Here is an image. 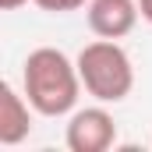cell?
I'll list each match as a JSON object with an SVG mask.
<instances>
[{
    "label": "cell",
    "instance_id": "obj_6",
    "mask_svg": "<svg viewBox=\"0 0 152 152\" xmlns=\"http://www.w3.org/2000/svg\"><path fill=\"white\" fill-rule=\"evenodd\" d=\"M39 11H50V14H64V11H78L85 7V0H32Z\"/></svg>",
    "mask_w": 152,
    "mask_h": 152
},
{
    "label": "cell",
    "instance_id": "obj_5",
    "mask_svg": "<svg viewBox=\"0 0 152 152\" xmlns=\"http://www.w3.org/2000/svg\"><path fill=\"white\" fill-rule=\"evenodd\" d=\"M32 103L25 99V92L18 96L11 85L0 88V145H21L32 131Z\"/></svg>",
    "mask_w": 152,
    "mask_h": 152
},
{
    "label": "cell",
    "instance_id": "obj_4",
    "mask_svg": "<svg viewBox=\"0 0 152 152\" xmlns=\"http://www.w3.org/2000/svg\"><path fill=\"white\" fill-rule=\"evenodd\" d=\"M138 0H88V28L99 39H124L138 25Z\"/></svg>",
    "mask_w": 152,
    "mask_h": 152
},
{
    "label": "cell",
    "instance_id": "obj_3",
    "mask_svg": "<svg viewBox=\"0 0 152 152\" xmlns=\"http://www.w3.org/2000/svg\"><path fill=\"white\" fill-rule=\"evenodd\" d=\"M64 142L71 152H106L117 142V124L103 106H85L71 117Z\"/></svg>",
    "mask_w": 152,
    "mask_h": 152
},
{
    "label": "cell",
    "instance_id": "obj_1",
    "mask_svg": "<svg viewBox=\"0 0 152 152\" xmlns=\"http://www.w3.org/2000/svg\"><path fill=\"white\" fill-rule=\"evenodd\" d=\"M81 88L85 85H81V75H78V64H71V57L64 50L39 46L21 64V92L32 103V110L42 117L71 113Z\"/></svg>",
    "mask_w": 152,
    "mask_h": 152
},
{
    "label": "cell",
    "instance_id": "obj_8",
    "mask_svg": "<svg viewBox=\"0 0 152 152\" xmlns=\"http://www.w3.org/2000/svg\"><path fill=\"white\" fill-rule=\"evenodd\" d=\"M21 4H28V0H0V7H4V11H18Z\"/></svg>",
    "mask_w": 152,
    "mask_h": 152
},
{
    "label": "cell",
    "instance_id": "obj_7",
    "mask_svg": "<svg viewBox=\"0 0 152 152\" xmlns=\"http://www.w3.org/2000/svg\"><path fill=\"white\" fill-rule=\"evenodd\" d=\"M138 11H142V18L152 25V0H138Z\"/></svg>",
    "mask_w": 152,
    "mask_h": 152
},
{
    "label": "cell",
    "instance_id": "obj_2",
    "mask_svg": "<svg viewBox=\"0 0 152 152\" xmlns=\"http://www.w3.org/2000/svg\"><path fill=\"white\" fill-rule=\"evenodd\" d=\"M75 64H78L85 92L92 99H99V103H120L134 88L131 57H127V50L117 39H96V42H88L78 53Z\"/></svg>",
    "mask_w": 152,
    "mask_h": 152
}]
</instances>
